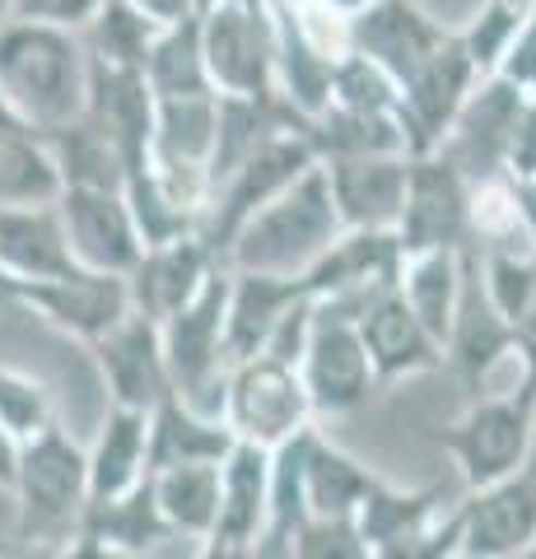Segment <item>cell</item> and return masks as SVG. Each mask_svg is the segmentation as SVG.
<instances>
[{"mask_svg":"<svg viewBox=\"0 0 536 559\" xmlns=\"http://www.w3.org/2000/svg\"><path fill=\"white\" fill-rule=\"evenodd\" d=\"M457 559H517L536 546V457L513 476L466 489L457 503Z\"/></svg>","mask_w":536,"mask_h":559,"instance_id":"11","label":"cell"},{"mask_svg":"<svg viewBox=\"0 0 536 559\" xmlns=\"http://www.w3.org/2000/svg\"><path fill=\"white\" fill-rule=\"evenodd\" d=\"M443 369H453L462 378V388L480 396L490 392V378L499 364H517V336L513 326L499 318V308L490 304L486 285L476 275V257L466 248V275H462V299H457V318L453 331H448V345H443Z\"/></svg>","mask_w":536,"mask_h":559,"instance_id":"19","label":"cell"},{"mask_svg":"<svg viewBox=\"0 0 536 559\" xmlns=\"http://www.w3.org/2000/svg\"><path fill=\"white\" fill-rule=\"evenodd\" d=\"M476 84H480V70L472 66V57H466V47L453 28V38L415 70L402 84V98H396V121H402V131H406L410 154H429L443 145L448 127H453V117L462 112V103Z\"/></svg>","mask_w":536,"mask_h":559,"instance_id":"15","label":"cell"},{"mask_svg":"<svg viewBox=\"0 0 536 559\" xmlns=\"http://www.w3.org/2000/svg\"><path fill=\"white\" fill-rule=\"evenodd\" d=\"M341 234V215L326 191V173L313 164L299 182L266 201L257 215L229 238L224 266L229 271H266V275H303L332 248Z\"/></svg>","mask_w":536,"mask_h":559,"instance_id":"2","label":"cell"},{"mask_svg":"<svg viewBox=\"0 0 536 559\" xmlns=\"http://www.w3.org/2000/svg\"><path fill=\"white\" fill-rule=\"evenodd\" d=\"M517 559H532V555H517Z\"/></svg>","mask_w":536,"mask_h":559,"instance_id":"54","label":"cell"},{"mask_svg":"<svg viewBox=\"0 0 536 559\" xmlns=\"http://www.w3.org/2000/svg\"><path fill=\"white\" fill-rule=\"evenodd\" d=\"M396 98H402V84L378 61H369L365 51L345 47L336 66H332V90L326 103L332 108H350V112H396Z\"/></svg>","mask_w":536,"mask_h":559,"instance_id":"38","label":"cell"},{"mask_svg":"<svg viewBox=\"0 0 536 559\" xmlns=\"http://www.w3.org/2000/svg\"><path fill=\"white\" fill-rule=\"evenodd\" d=\"M532 559H536V546H532Z\"/></svg>","mask_w":536,"mask_h":559,"instance_id":"55","label":"cell"},{"mask_svg":"<svg viewBox=\"0 0 536 559\" xmlns=\"http://www.w3.org/2000/svg\"><path fill=\"white\" fill-rule=\"evenodd\" d=\"M326 5H332L336 14H345V20H350V14H355V10H365L369 0H326Z\"/></svg>","mask_w":536,"mask_h":559,"instance_id":"49","label":"cell"},{"mask_svg":"<svg viewBox=\"0 0 536 559\" xmlns=\"http://www.w3.org/2000/svg\"><path fill=\"white\" fill-rule=\"evenodd\" d=\"M61 197V173L38 131H0V205H43Z\"/></svg>","mask_w":536,"mask_h":559,"instance_id":"37","label":"cell"},{"mask_svg":"<svg viewBox=\"0 0 536 559\" xmlns=\"http://www.w3.org/2000/svg\"><path fill=\"white\" fill-rule=\"evenodd\" d=\"M0 425L20 443L43 433L47 425H57V392H51V382L43 373L0 364Z\"/></svg>","mask_w":536,"mask_h":559,"instance_id":"39","label":"cell"},{"mask_svg":"<svg viewBox=\"0 0 536 559\" xmlns=\"http://www.w3.org/2000/svg\"><path fill=\"white\" fill-rule=\"evenodd\" d=\"M10 304L43 312L57 331L94 345L131 312V289H127V275H103V271L75 266L71 275H57V280H14Z\"/></svg>","mask_w":536,"mask_h":559,"instance_id":"12","label":"cell"},{"mask_svg":"<svg viewBox=\"0 0 536 559\" xmlns=\"http://www.w3.org/2000/svg\"><path fill=\"white\" fill-rule=\"evenodd\" d=\"M369 540L355 518H303L289 532V559H369Z\"/></svg>","mask_w":536,"mask_h":559,"instance_id":"41","label":"cell"},{"mask_svg":"<svg viewBox=\"0 0 536 559\" xmlns=\"http://www.w3.org/2000/svg\"><path fill=\"white\" fill-rule=\"evenodd\" d=\"M103 0H14L10 20H28V24H57V28H84L98 14Z\"/></svg>","mask_w":536,"mask_h":559,"instance_id":"43","label":"cell"},{"mask_svg":"<svg viewBox=\"0 0 536 559\" xmlns=\"http://www.w3.org/2000/svg\"><path fill=\"white\" fill-rule=\"evenodd\" d=\"M457 536H462V527H457V503H453V509H443L425 532L402 536V540H392V546H378L369 559H457Z\"/></svg>","mask_w":536,"mask_h":559,"instance_id":"42","label":"cell"},{"mask_svg":"<svg viewBox=\"0 0 536 559\" xmlns=\"http://www.w3.org/2000/svg\"><path fill=\"white\" fill-rule=\"evenodd\" d=\"M0 304H10V275L0 271Z\"/></svg>","mask_w":536,"mask_h":559,"instance_id":"51","label":"cell"},{"mask_svg":"<svg viewBox=\"0 0 536 559\" xmlns=\"http://www.w3.org/2000/svg\"><path fill=\"white\" fill-rule=\"evenodd\" d=\"M326 191L341 229H396L406 201L410 154H365V159H322Z\"/></svg>","mask_w":536,"mask_h":559,"instance_id":"22","label":"cell"},{"mask_svg":"<svg viewBox=\"0 0 536 559\" xmlns=\"http://www.w3.org/2000/svg\"><path fill=\"white\" fill-rule=\"evenodd\" d=\"M201 51L215 94L229 98H271L275 90V28L266 5L219 0L201 14Z\"/></svg>","mask_w":536,"mask_h":559,"instance_id":"10","label":"cell"},{"mask_svg":"<svg viewBox=\"0 0 536 559\" xmlns=\"http://www.w3.org/2000/svg\"><path fill=\"white\" fill-rule=\"evenodd\" d=\"M131 5L145 10L150 20H159V24H178L187 14H196V0H131Z\"/></svg>","mask_w":536,"mask_h":559,"instance_id":"46","label":"cell"},{"mask_svg":"<svg viewBox=\"0 0 536 559\" xmlns=\"http://www.w3.org/2000/svg\"><path fill=\"white\" fill-rule=\"evenodd\" d=\"M383 480L373 471L350 457L332 439H322L313 429L308 439V462H303V509L308 518H355L359 503L369 499V489Z\"/></svg>","mask_w":536,"mask_h":559,"instance_id":"28","label":"cell"},{"mask_svg":"<svg viewBox=\"0 0 536 559\" xmlns=\"http://www.w3.org/2000/svg\"><path fill=\"white\" fill-rule=\"evenodd\" d=\"M0 271L14 280H57L75 271L57 201L0 205Z\"/></svg>","mask_w":536,"mask_h":559,"instance_id":"24","label":"cell"},{"mask_svg":"<svg viewBox=\"0 0 536 559\" xmlns=\"http://www.w3.org/2000/svg\"><path fill=\"white\" fill-rule=\"evenodd\" d=\"M513 5H523V10H536V0H513Z\"/></svg>","mask_w":536,"mask_h":559,"instance_id":"53","label":"cell"},{"mask_svg":"<svg viewBox=\"0 0 536 559\" xmlns=\"http://www.w3.org/2000/svg\"><path fill=\"white\" fill-rule=\"evenodd\" d=\"M434 443L457 462L466 489L513 476L536 457V392L517 378L504 392L472 396L453 425L434 429Z\"/></svg>","mask_w":536,"mask_h":559,"instance_id":"4","label":"cell"},{"mask_svg":"<svg viewBox=\"0 0 536 559\" xmlns=\"http://www.w3.org/2000/svg\"><path fill=\"white\" fill-rule=\"evenodd\" d=\"M495 75L513 80L527 98H536V10H532V20L523 24V33H517V43L509 47V57H504V66H499Z\"/></svg>","mask_w":536,"mask_h":559,"instance_id":"44","label":"cell"},{"mask_svg":"<svg viewBox=\"0 0 536 559\" xmlns=\"http://www.w3.org/2000/svg\"><path fill=\"white\" fill-rule=\"evenodd\" d=\"M159 20H150L145 10H135L131 0H103L98 14L80 28L84 51L94 61H108V66H127V70H145L150 61V47L159 38Z\"/></svg>","mask_w":536,"mask_h":559,"instance_id":"36","label":"cell"},{"mask_svg":"<svg viewBox=\"0 0 536 559\" xmlns=\"http://www.w3.org/2000/svg\"><path fill=\"white\" fill-rule=\"evenodd\" d=\"M396 271H402V248L392 229H341L332 248L303 271V285L322 304L359 312L373 294L396 285Z\"/></svg>","mask_w":536,"mask_h":559,"instance_id":"16","label":"cell"},{"mask_svg":"<svg viewBox=\"0 0 536 559\" xmlns=\"http://www.w3.org/2000/svg\"><path fill=\"white\" fill-rule=\"evenodd\" d=\"M150 489H154V503H159V513L172 527V536L205 540L215 532V518H219V466L196 462V466L150 471Z\"/></svg>","mask_w":536,"mask_h":559,"instance_id":"33","label":"cell"},{"mask_svg":"<svg viewBox=\"0 0 536 559\" xmlns=\"http://www.w3.org/2000/svg\"><path fill=\"white\" fill-rule=\"evenodd\" d=\"M75 532L103 540L108 550L127 555V559H145L154 546H159V540L172 536V527L159 513V503H154L150 476L135 489H127V495H117V499H94L90 509H84Z\"/></svg>","mask_w":536,"mask_h":559,"instance_id":"29","label":"cell"},{"mask_svg":"<svg viewBox=\"0 0 536 559\" xmlns=\"http://www.w3.org/2000/svg\"><path fill=\"white\" fill-rule=\"evenodd\" d=\"M14 471H20V439L0 425V489H14Z\"/></svg>","mask_w":536,"mask_h":559,"instance_id":"47","label":"cell"},{"mask_svg":"<svg viewBox=\"0 0 536 559\" xmlns=\"http://www.w3.org/2000/svg\"><path fill=\"white\" fill-rule=\"evenodd\" d=\"M0 94L28 131L65 127L84 112L90 51L75 28L5 20L0 24Z\"/></svg>","mask_w":536,"mask_h":559,"instance_id":"1","label":"cell"},{"mask_svg":"<svg viewBox=\"0 0 536 559\" xmlns=\"http://www.w3.org/2000/svg\"><path fill=\"white\" fill-rule=\"evenodd\" d=\"M462 275H466V252H415V257H402V271H396L402 299L439 345H448V331H453V318H457Z\"/></svg>","mask_w":536,"mask_h":559,"instance_id":"31","label":"cell"},{"mask_svg":"<svg viewBox=\"0 0 536 559\" xmlns=\"http://www.w3.org/2000/svg\"><path fill=\"white\" fill-rule=\"evenodd\" d=\"M65 242L80 271H103V275H127L141 257V229L131 219V205L122 191L112 187H61L57 197Z\"/></svg>","mask_w":536,"mask_h":559,"instance_id":"14","label":"cell"},{"mask_svg":"<svg viewBox=\"0 0 536 559\" xmlns=\"http://www.w3.org/2000/svg\"><path fill=\"white\" fill-rule=\"evenodd\" d=\"M392 234L402 257L472 248V178L443 150L410 154L406 201Z\"/></svg>","mask_w":536,"mask_h":559,"instance_id":"8","label":"cell"},{"mask_svg":"<svg viewBox=\"0 0 536 559\" xmlns=\"http://www.w3.org/2000/svg\"><path fill=\"white\" fill-rule=\"evenodd\" d=\"M359 341L369 349L373 364V382H402V378H420V373H439L443 369V345L429 336V326L415 318L410 304L402 299V289H383L355 312Z\"/></svg>","mask_w":536,"mask_h":559,"instance_id":"21","label":"cell"},{"mask_svg":"<svg viewBox=\"0 0 536 559\" xmlns=\"http://www.w3.org/2000/svg\"><path fill=\"white\" fill-rule=\"evenodd\" d=\"M299 378H303L308 406H313V419H341L369 401L378 382H373L369 349L359 341L350 308L318 299L308 345L299 355Z\"/></svg>","mask_w":536,"mask_h":559,"instance_id":"9","label":"cell"},{"mask_svg":"<svg viewBox=\"0 0 536 559\" xmlns=\"http://www.w3.org/2000/svg\"><path fill=\"white\" fill-rule=\"evenodd\" d=\"M215 266H224V261L215 257V248L201 234L150 242V248H141V257H135V266L127 271L131 312H141V318L159 326L187 299H196V289L215 275Z\"/></svg>","mask_w":536,"mask_h":559,"instance_id":"20","label":"cell"},{"mask_svg":"<svg viewBox=\"0 0 536 559\" xmlns=\"http://www.w3.org/2000/svg\"><path fill=\"white\" fill-rule=\"evenodd\" d=\"M313 164H318V154H313V145H308L303 131H281V135H271L262 150L248 154L243 164L229 168V173H224V178L211 187L196 234L211 242L215 257L224 261V248H229V238L243 229V224H248L266 201L281 197L289 182H299Z\"/></svg>","mask_w":536,"mask_h":559,"instance_id":"6","label":"cell"},{"mask_svg":"<svg viewBox=\"0 0 536 559\" xmlns=\"http://www.w3.org/2000/svg\"><path fill=\"white\" fill-rule=\"evenodd\" d=\"M43 145L51 154V164L61 173V187H112L122 191L127 178V164H122V150L112 145V135L98 127L90 112L71 117L65 127H51L38 131Z\"/></svg>","mask_w":536,"mask_h":559,"instance_id":"30","label":"cell"},{"mask_svg":"<svg viewBox=\"0 0 536 559\" xmlns=\"http://www.w3.org/2000/svg\"><path fill=\"white\" fill-rule=\"evenodd\" d=\"M224 425L234 429L238 443L275 452L285 439L303 433L313 425V406H308L303 378L294 364L275 355H257L234 364L224 378Z\"/></svg>","mask_w":536,"mask_h":559,"instance_id":"7","label":"cell"},{"mask_svg":"<svg viewBox=\"0 0 536 559\" xmlns=\"http://www.w3.org/2000/svg\"><path fill=\"white\" fill-rule=\"evenodd\" d=\"M513 182V201H517V224H523L527 242L536 248V178H509Z\"/></svg>","mask_w":536,"mask_h":559,"instance_id":"45","label":"cell"},{"mask_svg":"<svg viewBox=\"0 0 536 559\" xmlns=\"http://www.w3.org/2000/svg\"><path fill=\"white\" fill-rule=\"evenodd\" d=\"M308 299L303 275H266V271H229V308H224V359L243 364L266 355L275 326L289 308Z\"/></svg>","mask_w":536,"mask_h":559,"instance_id":"23","label":"cell"},{"mask_svg":"<svg viewBox=\"0 0 536 559\" xmlns=\"http://www.w3.org/2000/svg\"><path fill=\"white\" fill-rule=\"evenodd\" d=\"M5 559H51V550H28V546H14Z\"/></svg>","mask_w":536,"mask_h":559,"instance_id":"50","label":"cell"},{"mask_svg":"<svg viewBox=\"0 0 536 559\" xmlns=\"http://www.w3.org/2000/svg\"><path fill=\"white\" fill-rule=\"evenodd\" d=\"M84 452H90V503L127 495L150 476V415L108 406L94 448Z\"/></svg>","mask_w":536,"mask_h":559,"instance_id":"27","label":"cell"},{"mask_svg":"<svg viewBox=\"0 0 536 559\" xmlns=\"http://www.w3.org/2000/svg\"><path fill=\"white\" fill-rule=\"evenodd\" d=\"M224 308H229V266H215V275L196 289V299H187L172 318L159 322L172 392L182 401H192L205 415L224 411V378H229V359H224Z\"/></svg>","mask_w":536,"mask_h":559,"instance_id":"5","label":"cell"},{"mask_svg":"<svg viewBox=\"0 0 536 559\" xmlns=\"http://www.w3.org/2000/svg\"><path fill=\"white\" fill-rule=\"evenodd\" d=\"M308 145L322 159H365V154H410L406 131L396 112H350V108H326L308 117Z\"/></svg>","mask_w":536,"mask_h":559,"instance_id":"32","label":"cell"},{"mask_svg":"<svg viewBox=\"0 0 536 559\" xmlns=\"http://www.w3.org/2000/svg\"><path fill=\"white\" fill-rule=\"evenodd\" d=\"M14 127H24V121L14 117V108L5 103V94H0V131H14Z\"/></svg>","mask_w":536,"mask_h":559,"instance_id":"48","label":"cell"},{"mask_svg":"<svg viewBox=\"0 0 536 559\" xmlns=\"http://www.w3.org/2000/svg\"><path fill=\"white\" fill-rule=\"evenodd\" d=\"M453 38V28L434 20L420 0H369L345 20V47L365 51L396 84H406L434 51Z\"/></svg>","mask_w":536,"mask_h":559,"instance_id":"13","label":"cell"},{"mask_svg":"<svg viewBox=\"0 0 536 559\" xmlns=\"http://www.w3.org/2000/svg\"><path fill=\"white\" fill-rule=\"evenodd\" d=\"M10 5H14V0H0V24L10 20Z\"/></svg>","mask_w":536,"mask_h":559,"instance_id":"52","label":"cell"},{"mask_svg":"<svg viewBox=\"0 0 536 559\" xmlns=\"http://www.w3.org/2000/svg\"><path fill=\"white\" fill-rule=\"evenodd\" d=\"M234 429L219 415L196 411L192 401H182L178 392H168L159 406L150 411V471L164 466H196L211 462L219 466L234 452Z\"/></svg>","mask_w":536,"mask_h":559,"instance_id":"26","label":"cell"},{"mask_svg":"<svg viewBox=\"0 0 536 559\" xmlns=\"http://www.w3.org/2000/svg\"><path fill=\"white\" fill-rule=\"evenodd\" d=\"M532 20V10L513 5V0H486V5L476 10V20L457 28V38L466 47V57H472V66L480 70V80L495 75L499 66H504L509 47L517 43V33H523V24Z\"/></svg>","mask_w":536,"mask_h":559,"instance_id":"40","label":"cell"},{"mask_svg":"<svg viewBox=\"0 0 536 559\" xmlns=\"http://www.w3.org/2000/svg\"><path fill=\"white\" fill-rule=\"evenodd\" d=\"M523 108H527V94L517 90L513 80L486 75L466 94L462 112L453 117V127H448L439 150L472 182L495 178V173H504V150H509V135L517 127V117H523Z\"/></svg>","mask_w":536,"mask_h":559,"instance_id":"17","label":"cell"},{"mask_svg":"<svg viewBox=\"0 0 536 559\" xmlns=\"http://www.w3.org/2000/svg\"><path fill=\"white\" fill-rule=\"evenodd\" d=\"M10 495L20 503V546L28 550H57L80 527L90 509V452L61 429V419L20 443Z\"/></svg>","mask_w":536,"mask_h":559,"instance_id":"3","label":"cell"},{"mask_svg":"<svg viewBox=\"0 0 536 559\" xmlns=\"http://www.w3.org/2000/svg\"><path fill=\"white\" fill-rule=\"evenodd\" d=\"M90 355L98 364L103 388H108L112 406L150 415L172 392L168 359H164V336H159V326H154L150 318H141V312H127L108 336H98L90 345Z\"/></svg>","mask_w":536,"mask_h":559,"instance_id":"18","label":"cell"},{"mask_svg":"<svg viewBox=\"0 0 536 559\" xmlns=\"http://www.w3.org/2000/svg\"><path fill=\"white\" fill-rule=\"evenodd\" d=\"M145 80H150L154 98L215 94L211 70H205V51H201V20L196 14L159 28V38L150 47V61H145Z\"/></svg>","mask_w":536,"mask_h":559,"instance_id":"35","label":"cell"},{"mask_svg":"<svg viewBox=\"0 0 536 559\" xmlns=\"http://www.w3.org/2000/svg\"><path fill=\"white\" fill-rule=\"evenodd\" d=\"M439 513H443V489L439 485L402 489L392 480H378L369 489V499L359 503L355 527L369 540V550H378V546H392V540H402V536L425 532Z\"/></svg>","mask_w":536,"mask_h":559,"instance_id":"34","label":"cell"},{"mask_svg":"<svg viewBox=\"0 0 536 559\" xmlns=\"http://www.w3.org/2000/svg\"><path fill=\"white\" fill-rule=\"evenodd\" d=\"M271 532V452L234 443L219 462V518L205 540L224 546H257Z\"/></svg>","mask_w":536,"mask_h":559,"instance_id":"25","label":"cell"}]
</instances>
